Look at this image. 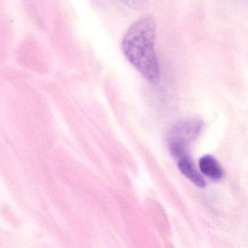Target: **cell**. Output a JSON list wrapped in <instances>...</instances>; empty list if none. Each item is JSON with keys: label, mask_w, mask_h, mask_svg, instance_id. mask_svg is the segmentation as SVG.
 Segmentation results:
<instances>
[{"label": "cell", "mask_w": 248, "mask_h": 248, "mask_svg": "<svg viewBox=\"0 0 248 248\" xmlns=\"http://www.w3.org/2000/svg\"><path fill=\"white\" fill-rule=\"evenodd\" d=\"M156 27L155 18L146 14L135 21L126 31L122 50L127 60L151 83L160 78V69L155 51Z\"/></svg>", "instance_id": "obj_1"}, {"label": "cell", "mask_w": 248, "mask_h": 248, "mask_svg": "<svg viewBox=\"0 0 248 248\" xmlns=\"http://www.w3.org/2000/svg\"><path fill=\"white\" fill-rule=\"evenodd\" d=\"M203 123L197 119L180 122L172 127L168 136V146L171 155L176 159L186 156L188 146L202 130Z\"/></svg>", "instance_id": "obj_2"}, {"label": "cell", "mask_w": 248, "mask_h": 248, "mask_svg": "<svg viewBox=\"0 0 248 248\" xmlns=\"http://www.w3.org/2000/svg\"><path fill=\"white\" fill-rule=\"evenodd\" d=\"M199 167L202 173L213 181H219L223 177V168L217 159L210 155H205L200 158Z\"/></svg>", "instance_id": "obj_3"}, {"label": "cell", "mask_w": 248, "mask_h": 248, "mask_svg": "<svg viewBox=\"0 0 248 248\" xmlns=\"http://www.w3.org/2000/svg\"><path fill=\"white\" fill-rule=\"evenodd\" d=\"M178 168L180 171L188 179L191 180L193 183L197 186H205V181L203 179L202 175L197 172L194 162L191 160V158L186 155L184 157L178 159Z\"/></svg>", "instance_id": "obj_4"}, {"label": "cell", "mask_w": 248, "mask_h": 248, "mask_svg": "<svg viewBox=\"0 0 248 248\" xmlns=\"http://www.w3.org/2000/svg\"><path fill=\"white\" fill-rule=\"evenodd\" d=\"M120 1L135 11H144L148 6V0H120Z\"/></svg>", "instance_id": "obj_5"}]
</instances>
